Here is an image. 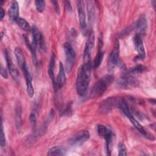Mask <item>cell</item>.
<instances>
[{"label":"cell","instance_id":"1","mask_svg":"<svg viewBox=\"0 0 156 156\" xmlns=\"http://www.w3.org/2000/svg\"><path fill=\"white\" fill-rule=\"evenodd\" d=\"M91 72V64L90 62L84 63L79 69L77 81L76 88L79 95L83 96L85 94L88 87Z\"/></svg>","mask_w":156,"mask_h":156},{"label":"cell","instance_id":"2","mask_svg":"<svg viewBox=\"0 0 156 156\" xmlns=\"http://www.w3.org/2000/svg\"><path fill=\"white\" fill-rule=\"evenodd\" d=\"M113 77L110 74H107L99 79L93 87L90 92V98H98L102 95L108 87L113 82Z\"/></svg>","mask_w":156,"mask_h":156},{"label":"cell","instance_id":"3","mask_svg":"<svg viewBox=\"0 0 156 156\" xmlns=\"http://www.w3.org/2000/svg\"><path fill=\"white\" fill-rule=\"evenodd\" d=\"M96 128L99 135L104 138V140H105L107 152V154L110 155L111 152L112 142L113 138V133L107 127L102 124H98Z\"/></svg>","mask_w":156,"mask_h":156},{"label":"cell","instance_id":"4","mask_svg":"<svg viewBox=\"0 0 156 156\" xmlns=\"http://www.w3.org/2000/svg\"><path fill=\"white\" fill-rule=\"evenodd\" d=\"M139 86V81L136 78L130 75H124L116 83V87L122 89H130Z\"/></svg>","mask_w":156,"mask_h":156},{"label":"cell","instance_id":"5","mask_svg":"<svg viewBox=\"0 0 156 156\" xmlns=\"http://www.w3.org/2000/svg\"><path fill=\"white\" fill-rule=\"evenodd\" d=\"M109 62L113 66H118L124 69H126L125 64L119 58V44L118 40H115L114 48L109 57Z\"/></svg>","mask_w":156,"mask_h":156},{"label":"cell","instance_id":"6","mask_svg":"<svg viewBox=\"0 0 156 156\" xmlns=\"http://www.w3.org/2000/svg\"><path fill=\"white\" fill-rule=\"evenodd\" d=\"M119 98L110 97L104 101L100 107L99 112L102 113H108L110 112L113 108L118 107Z\"/></svg>","mask_w":156,"mask_h":156},{"label":"cell","instance_id":"7","mask_svg":"<svg viewBox=\"0 0 156 156\" xmlns=\"http://www.w3.org/2000/svg\"><path fill=\"white\" fill-rule=\"evenodd\" d=\"M63 47L66 57V71L69 72L71 70L73 65L74 64L76 54L74 49H73L72 46L69 43H65Z\"/></svg>","mask_w":156,"mask_h":156},{"label":"cell","instance_id":"8","mask_svg":"<svg viewBox=\"0 0 156 156\" xmlns=\"http://www.w3.org/2000/svg\"><path fill=\"white\" fill-rule=\"evenodd\" d=\"M90 133L88 130H83L74 135L68 141V143L71 146L80 145L86 142L90 138Z\"/></svg>","mask_w":156,"mask_h":156},{"label":"cell","instance_id":"9","mask_svg":"<svg viewBox=\"0 0 156 156\" xmlns=\"http://www.w3.org/2000/svg\"><path fill=\"white\" fill-rule=\"evenodd\" d=\"M133 42L135 48L138 53V55L135 57V60H141L145 58V51L143 44V40L141 39L140 34H136L133 38Z\"/></svg>","mask_w":156,"mask_h":156},{"label":"cell","instance_id":"10","mask_svg":"<svg viewBox=\"0 0 156 156\" xmlns=\"http://www.w3.org/2000/svg\"><path fill=\"white\" fill-rule=\"evenodd\" d=\"M94 34L93 30H91L89 32L87 41L85 46V49L83 52V58L84 60L87 62H89V60L91 57V52L94 47Z\"/></svg>","mask_w":156,"mask_h":156},{"label":"cell","instance_id":"11","mask_svg":"<svg viewBox=\"0 0 156 156\" xmlns=\"http://www.w3.org/2000/svg\"><path fill=\"white\" fill-rule=\"evenodd\" d=\"M77 11H78L80 25L83 34L85 35L87 32V25L86 23V15L84 10L83 1H77Z\"/></svg>","mask_w":156,"mask_h":156},{"label":"cell","instance_id":"12","mask_svg":"<svg viewBox=\"0 0 156 156\" xmlns=\"http://www.w3.org/2000/svg\"><path fill=\"white\" fill-rule=\"evenodd\" d=\"M54 118V113L53 112L51 111L50 113H49V116L48 117V118L46 119V120L44 121V122L41 126V127L37 130L35 131L34 134L30 136V138H29V140H28V142L30 143V142H33L38 137H40V136H41L44 132L46 131V129H47V127L48 126V124L50 122V121H52V119H53Z\"/></svg>","mask_w":156,"mask_h":156},{"label":"cell","instance_id":"13","mask_svg":"<svg viewBox=\"0 0 156 156\" xmlns=\"http://www.w3.org/2000/svg\"><path fill=\"white\" fill-rule=\"evenodd\" d=\"M22 70H23V71L25 77H26L27 94L29 96V98H32L34 96V87L32 85V76L30 75V72L29 71L28 68L26 65L22 68Z\"/></svg>","mask_w":156,"mask_h":156},{"label":"cell","instance_id":"14","mask_svg":"<svg viewBox=\"0 0 156 156\" xmlns=\"http://www.w3.org/2000/svg\"><path fill=\"white\" fill-rule=\"evenodd\" d=\"M66 82V75L65 73V69L62 62L59 64V72L56 78L55 81L53 82L55 88H60L63 87Z\"/></svg>","mask_w":156,"mask_h":156},{"label":"cell","instance_id":"15","mask_svg":"<svg viewBox=\"0 0 156 156\" xmlns=\"http://www.w3.org/2000/svg\"><path fill=\"white\" fill-rule=\"evenodd\" d=\"M5 55L6 61H7V66H8V68H9L10 75L12 76V77L15 80H18L19 79V76H20L18 71L17 70L15 66L14 65V64H13V62L11 59V57H10V55L9 53L7 51L5 52Z\"/></svg>","mask_w":156,"mask_h":156},{"label":"cell","instance_id":"16","mask_svg":"<svg viewBox=\"0 0 156 156\" xmlns=\"http://www.w3.org/2000/svg\"><path fill=\"white\" fill-rule=\"evenodd\" d=\"M19 15V6L17 1H13L12 2L11 5L9 9V15L11 20L15 21L18 18Z\"/></svg>","mask_w":156,"mask_h":156},{"label":"cell","instance_id":"17","mask_svg":"<svg viewBox=\"0 0 156 156\" xmlns=\"http://www.w3.org/2000/svg\"><path fill=\"white\" fill-rule=\"evenodd\" d=\"M135 29H136L140 32H143L146 28V19L144 15H141L137 21L135 23Z\"/></svg>","mask_w":156,"mask_h":156},{"label":"cell","instance_id":"18","mask_svg":"<svg viewBox=\"0 0 156 156\" xmlns=\"http://www.w3.org/2000/svg\"><path fill=\"white\" fill-rule=\"evenodd\" d=\"M14 53H15L17 62H18L19 66H20V68L22 69L26 65L23 53L22 51L21 50V49L19 48H16L15 49Z\"/></svg>","mask_w":156,"mask_h":156},{"label":"cell","instance_id":"19","mask_svg":"<svg viewBox=\"0 0 156 156\" xmlns=\"http://www.w3.org/2000/svg\"><path fill=\"white\" fill-rule=\"evenodd\" d=\"M66 152L65 148L62 146H54L48 151V155H64Z\"/></svg>","mask_w":156,"mask_h":156},{"label":"cell","instance_id":"20","mask_svg":"<svg viewBox=\"0 0 156 156\" xmlns=\"http://www.w3.org/2000/svg\"><path fill=\"white\" fill-rule=\"evenodd\" d=\"M55 55L54 54H52L51 57V60H50V63L48 68V75L51 78V79L52 80V82L54 81V69L55 66Z\"/></svg>","mask_w":156,"mask_h":156},{"label":"cell","instance_id":"21","mask_svg":"<svg viewBox=\"0 0 156 156\" xmlns=\"http://www.w3.org/2000/svg\"><path fill=\"white\" fill-rule=\"evenodd\" d=\"M15 22L24 30L30 31L32 29L30 28V26L29 24L28 23V22L26 20H24V19H23L22 18L18 17L16 19V20L15 21Z\"/></svg>","mask_w":156,"mask_h":156},{"label":"cell","instance_id":"22","mask_svg":"<svg viewBox=\"0 0 156 156\" xmlns=\"http://www.w3.org/2000/svg\"><path fill=\"white\" fill-rule=\"evenodd\" d=\"M87 12L89 18V22L91 23L94 18V7L91 1H87Z\"/></svg>","mask_w":156,"mask_h":156},{"label":"cell","instance_id":"23","mask_svg":"<svg viewBox=\"0 0 156 156\" xmlns=\"http://www.w3.org/2000/svg\"><path fill=\"white\" fill-rule=\"evenodd\" d=\"M104 57V52L102 51H99L95 57L94 60V68H98L99 66V65L101 64L102 61L103 60Z\"/></svg>","mask_w":156,"mask_h":156},{"label":"cell","instance_id":"24","mask_svg":"<svg viewBox=\"0 0 156 156\" xmlns=\"http://www.w3.org/2000/svg\"><path fill=\"white\" fill-rule=\"evenodd\" d=\"M35 3L37 10L40 13L43 12L45 8V1L41 0H37L35 1Z\"/></svg>","mask_w":156,"mask_h":156},{"label":"cell","instance_id":"25","mask_svg":"<svg viewBox=\"0 0 156 156\" xmlns=\"http://www.w3.org/2000/svg\"><path fill=\"white\" fill-rule=\"evenodd\" d=\"M0 144L1 147H4L5 146V134L4 132V129H3V125L2 122V119H1V133H0Z\"/></svg>","mask_w":156,"mask_h":156},{"label":"cell","instance_id":"26","mask_svg":"<svg viewBox=\"0 0 156 156\" xmlns=\"http://www.w3.org/2000/svg\"><path fill=\"white\" fill-rule=\"evenodd\" d=\"M118 155H126L127 148L125 144L122 143H119L118 144Z\"/></svg>","mask_w":156,"mask_h":156},{"label":"cell","instance_id":"27","mask_svg":"<svg viewBox=\"0 0 156 156\" xmlns=\"http://www.w3.org/2000/svg\"><path fill=\"white\" fill-rule=\"evenodd\" d=\"M144 68H145L142 65H138L132 68L130 70V72L132 73H142L144 70Z\"/></svg>","mask_w":156,"mask_h":156},{"label":"cell","instance_id":"28","mask_svg":"<svg viewBox=\"0 0 156 156\" xmlns=\"http://www.w3.org/2000/svg\"><path fill=\"white\" fill-rule=\"evenodd\" d=\"M29 121H30V123L31 124L32 126L35 125L36 121H37V118H36V116L35 114L32 113L30 114V116H29Z\"/></svg>","mask_w":156,"mask_h":156},{"label":"cell","instance_id":"29","mask_svg":"<svg viewBox=\"0 0 156 156\" xmlns=\"http://www.w3.org/2000/svg\"><path fill=\"white\" fill-rule=\"evenodd\" d=\"M1 76H2L3 77L5 78V79H7V77H8L7 71H6L2 66L1 67Z\"/></svg>","mask_w":156,"mask_h":156},{"label":"cell","instance_id":"30","mask_svg":"<svg viewBox=\"0 0 156 156\" xmlns=\"http://www.w3.org/2000/svg\"><path fill=\"white\" fill-rule=\"evenodd\" d=\"M52 2L53 3V4H54V5L55 7V10L56 12L58 14L60 13V8H59V5H58V2L57 1H52Z\"/></svg>","mask_w":156,"mask_h":156},{"label":"cell","instance_id":"31","mask_svg":"<svg viewBox=\"0 0 156 156\" xmlns=\"http://www.w3.org/2000/svg\"><path fill=\"white\" fill-rule=\"evenodd\" d=\"M64 3L65 4V5H66V6L67 7L68 10L71 11L72 7H71V5H70V2L69 1H64Z\"/></svg>","mask_w":156,"mask_h":156},{"label":"cell","instance_id":"32","mask_svg":"<svg viewBox=\"0 0 156 156\" xmlns=\"http://www.w3.org/2000/svg\"><path fill=\"white\" fill-rule=\"evenodd\" d=\"M4 16H5V12L4 11L3 9L1 8L0 9V19H1V20H3Z\"/></svg>","mask_w":156,"mask_h":156},{"label":"cell","instance_id":"33","mask_svg":"<svg viewBox=\"0 0 156 156\" xmlns=\"http://www.w3.org/2000/svg\"><path fill=\"white\" fill-rule=\"evenodd\" d=\"M1 38L2 39V36H3V32H1Z\"/></svg>","mask_w":156,"mask_h":156}]
</instances>
